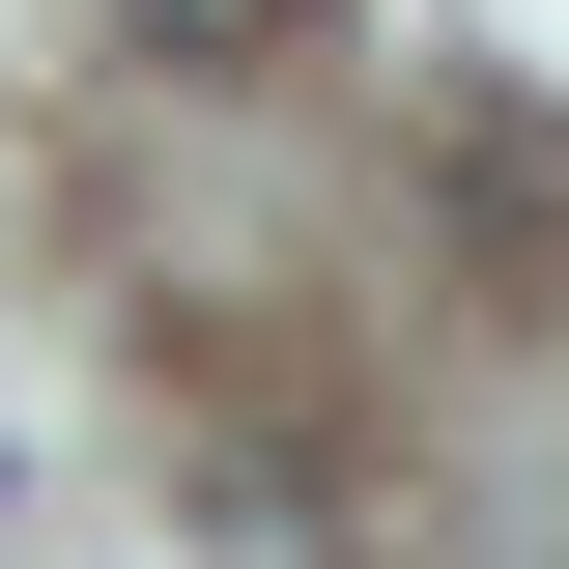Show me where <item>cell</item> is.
<instances>
[{"label":"cell","mask_w":569,"mask_h":569,"mask_svg":"<svg viewBox=\"0 0 569 569\" xmlns=\"http://www.w3.org/2000/svg\"><path fill=\"white\" fill-rule=\"evenodd\" d=\"M456 228H485V257H569V142H512V114H456Z\"/></svg>","instance_id":"1"},{"label":"cell","mask_w":569,"mask_h":569,"mask_svg":"<svg viewBox=\"0 0 569 569\" xmlns=\"http://www.w3.org/2000/svg\"><path fill=\"white\" fill-rule=\"evenodd\" d=\"M142 58H284V29H313V0H114Z\"/></svg>","instance_id":"2"}]
</instances>
